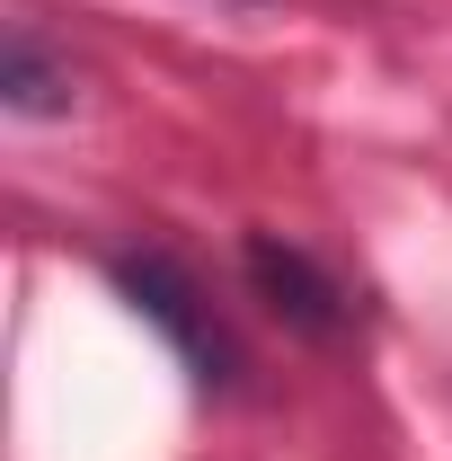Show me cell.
I'll return each instance as SVG.
<instances>
[{"instance_id":"1","label":"cell","mask_w":452,"mask_h":461,"mask_svg":"<svg viewBox=\"0 0 452 461\" xmlns=\"http://www.w3.org/2000/svg\"><path fill=\"white\" fill-rule=\"evenodd\" d=\"M107 276H115V293H124V302H133V311H142V320H151V329L177 346V364H186L204 391H222L240 355H231V338L213 329V311L195 302V285L177 276L169 258H115Z\"/></svg>"},{"instance_id":"2","label":"cell","mask_w":452,"mask_h":461,"mask_svg":"<svg viewBox=\"0 0 452 461\" xmlns=\"http://www.w3.org/2000/svg\"><path fill=\"white\" fill-rule=\"evenodd\" d=\"M240 276H249V293L276 311L293 338H338L346 329V285L311 249H293L284 230H249L240 240Z\"/></svg>"},{"instance_id":"3","label":"cell","mask_w":452,"mask_h":461,"mask_svg":"<svg viewBox=\"0 0 452 461\" xmlns=\"http://www.w3.org/2000/svg\"><path fill=\"white\" fill-rule=\"evenodd\" d=\"M0 107H9V115H71V62L45 54L36 27H9V54H0Z\"/></svg>"}]
</instances>
